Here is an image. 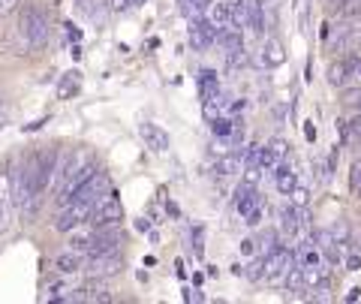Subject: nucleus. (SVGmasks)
<instances>
[{"instance_id": "10", "label": "nucleus", "mask_w": 361, "mask_h": 304, "mask_svg": "<svg viewBox=\"0 0 361 304\" xmlns=\"http://www.w3.org/2000/svg\"><path fill=\"white\" fill-rule=\"evenodd\" d=\"M259 61H262V66H268V70H277V66H283L286 63L283 42H280L277 37H268L262 42V54H259Z\"/></svg>"}, {"instance_id": "31", "label": "nucleus", "mask_w": 361, "mask_h": 304, "mask_svg": "<svg viewBox=\"0 0 361 304\" xmlns=\"http://www.w3.org/2000/svg\"><path fill=\"white\" fill-rule=\"evenodd\" d=\"M241 253H247V256H250V253H256V241H253V238L241 241Z\"/></svg>"}, {"instance_id": "29", "label": "nucleus", "mask_w": 361, "mask_h": 304, "mask_svg": "<svg viewBox=\"0 0 361 304\" xmlns=\"http://www.w3.org/2000/svg\"><path fill=\"white\" fill-rule=\"evenodd\" d=\"M211 6V0H190V13H205V9Z\"/></svg>"}, {"instance_id": "5", "label": "nucleus", "mask_w": 361, "mask_h": 304, "mask_svg": "<svg viewBox=\"0 0 361 304\" xmlns=\"http://www.w3.org/2000/svg\"><path fill=\"white\" fill-rule=\"evenodd\" d=\"M217 42V28L211 25V18H196L190 25V46L196 51H208Z\"/></svg>"}, {"instance_id": "34", "label": "nucleus", "mask_w": 361, "mask_h": 304, "mask_svg": "<svg viewBox=\"0 0 361 304\" xmlns=\"http://www.w3.org/2000/svg\"><path fill=\"white\" fill-rule=\"evenodd\" d=\"M256 4H259V6H262V9H265V6L271 4V0H256Z\"/></svg>"}, {"instance_id": "14", "label": "nucleus", "mask_w": 361, "mask_h": 304, "mask_svg": "<svg viewBox=\"0 0 361 304\" xmlns=\"http://www.w3.org/2000/svg\"><path fill=\"white\" fill-rule=\"evenodd\" d=\"M54 268H58L61 274H75V272H82V253H61L58 259H54Z\"/></svg>"}, {"instance_id": "38", "label": "nucleus", "mask_w": 361, "mask_h": 304, "mask_svg": "<svg viewBox=\"0 0 361 304\" xmlns=\"http://www.w3.org/2000/svg\"><path fill=\"white\" fill-rule=\"evenodd\" d=\"M139 4H145V0H135V6H139Z\"/></svg>"}, {"instance_id": "33", "label": "nucleus", "mask_w": 361, "mask_h": 304, "mask_svg": "<svg viewBox=\"0 0 361 304\" xmlns=\"http://www.w3.org/2000/svg\"><path fill=\"white\" fill-rule=\"evenodd\" d=\"M75 4H78V9H87V6H90V0H75Z\"/></svg>"}, {"instance_id": "22", "label": "nucleus", "mask_w": 361, "mask_h": 304, "mask_svg": "<svg viewBox=\"0 0 361 304\" xmlns=\"http://www.w3.org/2000/svg\"><path fill=\"white\" fill-rule=\"evenodd\" d=\"M307 190H304V187H298L295 184V190H292V193H289V202H292V205H298V208H304V205H307Z\"/></svg>"}, {"instance_id": "3", "label": "nucleus", "mask_w": 361, "mask_h": 304, "mask_svg": "<svg viewBox=\"0 0 361 304\" xmlns=\"http://www.w3.org/2000/svg\"><path fill=\"white\" fill-rule=\"evenodd\" d=\"M90 211H94V205H87V202H66L63 211L54 217V229L73 232L75 226H82V223L90 217Z\"/></svg>"}, {"instance_id": "16", "label": "nucleus", "mask_w": 361, "mask_h": 304, "mask_svg": "<svg viewBox=\"0 0 361 304\" xmlns=\"http://www.w3.org/2000/svg\"><path fill=\"white\" fill-rule=\"evenodd\" d=\"M208 18H211L214 28H229L232 25V4L229 0H226V4H214Z\"/></svg>"}, {"instance_id": "20", "label": "nucleus", "mask_w": 361, "mask_h": 304, "mask_svg": "<svg viewBox=\"0 0 361 304\" xmlns=\"http://www.w3.org/2000/svg\"><path fill=\"white\" fill-rule=\"evenodd\" d=\"M244 274L250 280H262L265 277V259H253V262L244 268Z\"/></svg>"}, {"instance_id": "24", "label": "nucleus", "mask_w": 361, "mask_h": 304, "mask_svg": "<svg viewBox=\"0 0 361 304\" xmlns=\"http://www.w3.org/2000/svg\"><path fill=\"white\" fill-rule=\"evenodd\" d=\"M202 241H205V229L196 226V229H193V250H196V256L205 253V244H202Z\"/></svg>"}, {"instance_id": "27", "label": "nucleus", "mask_w": 361, "mask_h": 304, "mask_svg": "<svg viewBox=\"0 0 361 304\" xmlns=\"http://www.w3.org/2000/svg\"><path fill=\"white\" fill-rule=\"evenodd\" d=\"M349 184H353V190L361 184V160L353 163V172H349Z\"/></svg>"}, {"instance_id": "19", "label": "nucleus", "mask_w": 361, "mask_h": 304, "mask_svg": "<svg viewBox=\"0 0 361 304\" xmlns=\"http://www.w3.org/2000/svg\"><path fill=\"white\" fill-rule=\"evenodd\" d=\"M90 235H94V232L73 235V238H70V250H75V253H87V247H90Z\"/></svg>"}, {"instance_id": "21", "label": "nucleus", "mask_w": 361, "mask_h": 304, "mask_svg": "<svg viewBox=\"0 0 361 304\" xmlns=\"http://www.w3.org/2000/svg\"><path fill=\"white\" fill-rule=\"evenodd\" d=\"M343 106H355L361 109V87H343Z\"/></svg>"}, {"instance_id": "36", "label": "nucleus", "mask_w": 361, "mask_h": 304, "mask_svg": "<svg viewBox=\"0 0 361 304\" xmlns=\"http://www.w3.org/2000/svg\"><path fill=\"white\" fill-rule=\"evenodd\" d=\"M355 75H358V82H361V66H358V73H355Z\"/></svg>"}, {"instance_id": "35", "label": "nucleus", "mask_w": 361, "mask_h": 304, "mask_svg": "<svg viewBox=\"0 0 361 304\" xmlns=\"http://www.w3.org/2000/svg\"><path fill=\"white\" fill-rule=\"evenodd\" d=\"M355 196H358V199H361V184H358V187H355Z\"/></svg>"}, {"instance_id": "12", "label": "nucleus", "mask_w": 361, "mask_h": 304, "mask_svg": "<svg viewBox=\"0 0 361 304\" xmlns=\"http://www.w3.org/2000/svg\"><path fill=\"white\" fill-rule=\"evenodd\" d=\"M199 94H202V103L205 99H214V97H220V78L214 70H202L199 73Z\"/></svg>"}, {"instance_id": "17", "label": "nucleus", "mask_w": 361, "mask_h": 304, "mask_svg": "<svg viewBox=\"0 0 361 304\" xmlns=\"http://www.w3.org/2000/svg\"><path fill=\"white\" fill-rule=\"evenodd\" d=\"M232 130H235V123L229 118H214L211 121V133H214V136H220V139L232 136Z\"/></svg>"}, {"instance_id": "18", "label": "nucleus", "mask_w": 361, "mask_h": 304, "mask_svg": "<svg viewBox=\"0 0 361 304\" xmlns=\"http://www.w3.org/2000/svg\"><path fill=\"white\" fill-rule=\"evenodd\" d=\"M298 265H301V268H316V265H319V250H313V247H307V250H301Z\"/></svg>"}, {"instance_id": "11", "label": "nucleus", "mask_w": 361, "mask_h": 304, "mask_svg": "<svg viewBox=\"0 0 361 304\" xmlns=\"http://www.w3.org/2000/svg\"><path fill=\"white\" fill-rule=\"evenodd\" d=\"M298 226H301V214H298V205H283L280 208V229H283V235H289V238H295L298 235Z\"/></svg>"}, {"instance_id": "6", "label": "nucleus", "mask_w": 361, "mask_h": 304, "mask_svg": "<svg viewBox=\"0 0 361 304\" xmlns=\"http://www.w3.org/2000/svg\"><path fill=\"white\" fill-rule=\"evenodd\" d=\"M139 136L145 142V148H151L154 154H163V151H169V145H172L169 133L160 127V123H151V121H145L139 127Z\"/></svg>"}, {"instance_id": "13", "label": "nucleus", "mask_w": 361, "mask_h": 304, "mask_svg": "<svg viewBox=\"0 0 361 304\" xmlns=\"http://www.w3.org/2000/svg\"><path fill=\"white\" fill-rule=\"evenodd\" d=\"M274 184H277V190H280V193H283V196H289L292 193V190H295V172H292V169L289 166H283V163H277V169H274Z\"/></svg>"}, {"instance_id": "4", "label": "nucleus", "mask_w": 361, "mask_h": 304, "mask_svg": "<svg viewBox=\"0 0 361 304\" xmlns=\"http://www.w3.org/2000/svg\"><path fill=\"white\" fill-rule=\"evenodd\" d=\"M123 241V235L118 226H106V229H97L90 235V247H87V256H106V253H118V247Z\"/></svg>"}, {"instance_id": "8", "label": "nucleus", "mask_w": 361, "mask_h": 304, "mask_svg": "<svg viewBox=\"0 0 361 304\" xmlns=\"http://www.w3.org/2000/svg\"><path fill=\"white\" fill-rule=\"evenodd\" d=\"M123 268V259L118 253H106V256H94L87 262V274L90 277H111V274H118Z\"/></svg>"}, {"instance_id": "15", "label": "nucleus", "mask_w": 361, "mask_h": 304, "mask_svg": "<svg viewBox=\"0 0 361 304\" xmlns=\"http://www.w3.org/2000/svg\"><path fill=\"white\" fill-rule=\"evenodd\" d=\"M241 169H244L241 157H238V154H229V157H220L217 166H214V172H217L220 178H229V175H238Z\"/></svg>"}, {"instance_id": "30", "label": "nucleus", "mask_w": 361, "mask_h": 304, "mask_svg": "<svg viewBox=\"0 0 361 304\" xmlns=\"http://www.w3.org/2000/svg\"><path fill=\"white\" fill-rule=\"evenodd\" d=\"M341 13H343V16H361V0H353V4H346Z\"/></svg>"}, {"instance_id": "2", "label": "nucleus", "mask_w": 361, "mask_h": 304, "mask_svg": "<svg viewBox=\"0 0 361 304\" xmlns=\"http://www.w3.org/2000/svg\"><path fill=\"white\" fill-rule=\"evenodd\" d=\"M123 220V205H121V199L115 196V193H109V196H103L94 205V211H90V217H87V223L94 229H106V226H118V223Z\"/></svg>"}, {"instance_id": "37", "label": "nucleus", "mask_w": 361, "mask_h": 304, "mask_svg": "<svg viewBox=\"0 0 361 304\" xmlns=\"http://www.w3.org/2000/svg\"><path fill=\"white\" fill-rule=\"evenodd\" d=\"M229 4H241V0H229Z\"/></svg>"}, {"instance_id": "23", "label": "nucleus", "mask_w": 361, "mask_h": 304, "mask_svg": "<svg viewBox=\"0 0 361 304\" xmlns=\"http://www.w3.org/2000/svg\"><path fill=\"white\" fill-rule=\"evenodd\" d=\"M268 148H271V154H274V157H277V160H283V157H286V148H289V145H286L283 139H271V142H268Z\"/></svg>"}, {"instance_id": "28", "label": "nucleus", "mask_w": 361, "mask_h": 304, "mask_svg": "<svg viewBox=\"0 0 361 304\" xmlns=\"http://www.w3.org/2000/svg\"><path fill=\"white\" fill-rule=\"evenodd\" d=\"M111 4V9H115V13H127L130 6H135V0H109Z\"/></svg>"}, {"instance_id": "7", "label": "nucleus", "mask_w": 361, "mask_h": 304, "mask_svg": "<svg viewBox=\"0 0 361 304\" xmlns=\"http://www.w3.org/2000/svg\"><path fill=\"white\" fill-rule=\"evenodd\" d=\"M358 66H361V54H349V58L334 61V63L329 66V82H331L334 87H346L349 75H355Z\"/></svg>"}, {"instance_id": "25", "label": "nucleus", "mask_w": 361, "mask_h": 304, "mask_svg": "<svg viewBox=\"0 0 361 304\" xmlns=\"http://www.w3.org/2000/svg\"><path fill=\"white\" fill-rule=\"evenodd\" d=\"M78 73H70V75H66L63 78V85H61V97H70L73 91H75V85H78V78H75Z\"/></svg>"}, {"instance_id": "26", "label": "nucleus", "mask_w": 361, "mask_h": 304, "mask_svg": "<svg viewBox=\"0 0 361 304\" xmlns=\"http://www.w3.org/2000/svg\"><path fill=\"white\" fill-rule=\"evenodd\" d=\"M244 223H247V226H259V223H262V205H259V208H253L250 214H247V217H244Z\"/></svg>"}, {"instance_id": "32", "label": "nucleus", "mask_w": 361, "mask_h": 304, "mask_svg": "<svg viewBox=\"0 0 361 304\" xmlns=\"http://www.w3.org/2000/svg\"><path fill=\"white\" fill-rule=\"evenodd\" d=\"M6 229V211H4V205H0V232Z\"/></svg>"}, {"instance_id": "1", "label": "nucleus", "mask_w": 361, "mask_h": 304, "mask_svg": "<svg viewBox=\"0 0 361 304\" xmlns=\"http://www.w3.org/2000/svg\"><path fill=\"white\" fill-rule=\"evenodd\" d=\"M18 28L30 49H42L49 42V16H45L42 6H25V13L18 18Z\"/></svg>"}, {"instance_id": "9", "label": "nucleus", "mask_w": 361, "mask_h": 304, "mask_svg": "<svg viewBox=\"0 0 361 304\" xmlns=\"http://www.w3.org/2000/svg\"><path fill=\"white\" fill-rule=\"evenodd\" d=\"M259 205H262V196H259L256 184L244 181L238 190H235V208H238L241 217H247V214H250L253 208H259Z\"/></svg>"}]
</instances>
